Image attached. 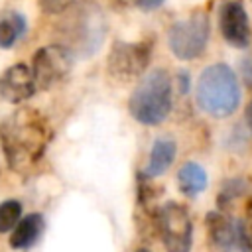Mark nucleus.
<instances>
[{"label": "nucleus", "instance_id": "2", "mask_svg": "<svg viewBox=\"0 0 252 252\" xmlns=\"http://www.w3.org/2000/svg\"><path fill=\"white\" fill-rule=\"evenodd\" d=\"M195 100L199 108L213 118L230 116L240 104V83L236 73L224 63L209 65L197 79Z\"/></svg>", "mask_w": 252, "mask_h": 252}, {"label": "nucleus", "instance_id": "1", "mask_svg": "<svg viewBox=\"0 0 252 252\" xmlns=\"http://www.w3.org/2000/svg\"><path fill=\"white\" fill-rule=\"evenodd\" d=\"M51 136V126L39 110L22 106L8 114L0 122V146L10 169L30 171L43 158Z\"/></svg>", "mask_w": 252, "mask_h": 252}, {"label": "nucleus", "instance_id": "20", "mask_svg": "<svg viewBox=\"0 0 252 252\" xmlns=\"http://www.w3.org/2000/svg\"><path fill=\"white\" fill-rule=\"evenodd\" d=\"M177 79H179V91H181V94H185L187 89H189V75H187V71H181L177 75Z\"/></svg>", "mask_w": 252, "mask_h": 252}, {"label": "nucleus", "instance_id": "16", "mask_svg": "<svg viewBox=\"0 0 252 252\" xmlns=\"http://www.w3.org/2000/svg\"><path fill=\"white\" fill-rule=\"evenodd\" d=\"M236 248L242 252H252V205L248 207L246 217L236 220Z\"/></svg>", "mask_w": 252, "mask_h": 252}, {"label": "nucleus", "instance_id": "18", "mask_svg": "<svg viewBox=\"0 0 252 252\" xmlns=\"http://www.w3.org/2000/svg\"><path fill=\"white\" fill-rule=\"evenodd\" d=\"M73 2H75V0H37L39 8H41L45 14H51V16L63 14L67 8L73 6Z\"/></svg>", "mask_w": 252, "mask_h": 252}, {"label": "nucleus", "instance_id": "12", "mask_svg": "<svg viewBox=\"0 0 252 252\" xmlns=\"http://www.w3.org/2000/svg\"><path fill=\"white\" fill-rule=\"evenodd\" d=\"M43 232V215L30 213L18 220V224L12 228L10 234V246L16 250H26L37 242V238Z\"/></svg>", "mask_w": 252, "mask_h": 252}, {"label": "nucleus", "instance_id": "5", "mask_svg": "<svg viewBox=\"0 0 252 252\" xmlns=\"http://www.w3.org/2000/svg\"><path fill=\"white\" fill-rule=\"evenodd\" d=\"M209 16L205 12H193L169 28L167 45L177 59L191 61L203 55L209 43Z\"/></svg>", "mask_w": 252, "mask_h": 252}, {"label": "nucleus", "instance_id": "6", "mask_svg": "<svg viewBox=\"0 0 252 252\" xmlns=\"http://www.w3.org/2000/svg\"><path fill=\"white\" fill-rule=\"evenodd\" d=\"M156 232L161 236L165 252H191L193 222L187 209L175 201H169L158 209Z\"/></svg>", "mask_w": 252, "mask_h": 252}, {"label": "nucleus", "instance_id": "22", "mask_svg": "<svg viewBox=\"0 0 252 252\" xmlns=\"http://www.w3.org/2000/svg\"><path fill=\"white\" fill-rule=\"evenodd\" d=\"M136 252H150V250H148V248H138Z\"/></svg>", "mask_w": 252, "mask_h": 252}, {"label": "nucleus", "instance_id": "8", "mask_svg": "<svg viewBox=\"0 0 252 252\" xmlns=\"http://www.w3.org/2000/svg\"><path fill=\"white\" fill-rule=\"evenodd\" d=\"M219 30L222 39L236 47L244 49L250 43V22L244 6L238 0H226L219 8Z\"/></svg>", "mask_w": 252, "mask_h": 252}, {"label": "nucleus", "instance_id": "3", "mask_svg": "<svg viewBox=\"0 0 252 252\" xmlns=\"http://www.w3.org/2000/svg\"><path fill=\"white\" fill-rule=\"evenodd\" d=\"M128 110L144 126H158L169 116L171 79L165 69H154L142 75L128 98Z\"/></svg>", "mask_w": 252, "mask_h": 252}, {"label": "nucleus", "instance_id": "21", "mask_svg": "<svg viewBox=\"0 0 252 252\" xmlns=\"http://www.w3.org/2000/svg\"><path fill=\"white\" fill-rule=\"evenodd\" d=\"M246 124H248V128H250V132H252V100H250L248 106H246Z\"/></svg>", "mask_w": 252, "mask_h": 252}, {"label": "nucleus", "instance_id": "10", "mask_svg": "<svg viewBox=\"0 0 252 252\" xmlns=\"http://www.w3.org/2000/svg\"><path fill=\"white\" fill-rule=\"evenodd\" d=\"M209 242L219 252H232L236 248V220H232L222 211H211L205 217Z\"/></svg>", "mask_w": 252, "mask_h": 252}, {"label": "nucleus", "instance_id": "9", "mask_svg": "<svg viewBox=\"0 0 252 252\" xmlns=\"http://www.w3.org/2000/svg\"><path fill=\"white\" fill-rule=\"evenodd\" d=\"M37 87L32 69L26 63H14L0 75V98L12 104H20L35 94Z\"/></svg>", "mask_w": 252, "mask_h": 252}, {"label": "nucleus", "instance_id": "17", "mask_svg": "<svg viewBox=\"0 0 252 252\" xmlns=\"http://www.w3.org/2000/svg\"><path fill=\"white\" fill-rule=\"evenodd\" d=\"M242 193H244V185H242V181H238V179H230V181H226V183L222 185V193H220V199H219L220 207H222V203H228L232 197H240Z\"/></svg>", "mask_w": 252, "mask_h": 252}, {"label": "nucleus", "instance_id": "11", "mask_svg": "<svg viewBox=\"0 0 252 252\" xmlns=\"http://www.w3.org/2000/svg\"><path fill=\"white\" fill-rule=\"evenodd\" d=\"M175 152H177V146L171 138H158L150 150V158L144 169L140 171V175L146 179H152V177L165 173L175 159Z\"/></svg>", "mask_w": 252, "mask_h": 252}, {"label": "nucleus", "instance_id": "7", "mask_svg": "<svg viewBox=\"0 0 252 252\" xmlns=\"http://www.w3.org/2000/svg\"><path fill=\"white\" fill-rule=\"evenodd\" d=\"M71 67H73L71 51L61 43H51V45L39 47L33 53L30 69H32L35 87L39 91H47L59 85L61 81H65V77L71 73Z\"/></svg>", "mask_w": 252, "mask_h": 252}, {"label": "nucleus", "instance_id": "19", "mask_svg": "<svg viewBox=\"0 0 252 252\" xmlns=\"http://www.w3.org/2000/svg\"><path fill=\"white\" fill-rule=\"evenodd\" d=\"M130 2L142 12H152V10H158L165 0H130Z\"/></svg>", "mask_w": 252, "mask_h": 252}, {"label": "nucleus", "instance_id": "4", "mask_svg": "<svg viewBox=\"0 0 252 252\" xmlns=\"http://www.w3.org/2000/svg\"><path fill=\"white\" fill-rule=\"evenodd\" d=\"M152 51H154L152 37L140 41L116 39L106 57V71L118 83H130L134 79H140L152 61Z\"/></svg>", "mask_w": 252, "mask_h": 252}, {"label": "nucleus", "instance_id": "15", "mask_svg": "<svg viewBox=\"0 0 252 252\" xmlns=\"http://www.w3.org/2000/svg\"><path fill=\"white\" fill-rule=\"evenodd\" d=\"M22 219V203L16 199H8L0 203V234L12 230Z\"/></svg>", "mask_w": 252, "mask_h": 252}, {"label": "nucleus", "instance_id": "13", "mask_svg": "<svg viewBox=\"0 0 252 252\" xmlns=\"http://www.w3.org/2000/svg\"><path fill=\"white\" fill-rule=\"evenodd\" d=\"M177 187L189 199L201 195L207 189V171L195 161L183 163L177 171Z\"/></svg>", "mask_w": 252, "mask_h": 252}, {"label": "nucleus", "instance_id": "14", "mask_svg": "<svg viewBox=\"0 0 252 252\" xmlns=\"http://www.w3.org/2000/svg\"><path fill=\"white\" fill-rule=\"evenodd\" d=\"M26 18L20 12H8L0 18V47L10 49L26 33Z\"/></svg>", "mask_w": 252, "mask_h": 252}]
</instances>
